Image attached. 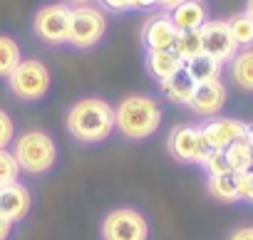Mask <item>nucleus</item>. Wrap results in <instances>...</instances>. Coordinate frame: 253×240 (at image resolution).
<instances>
[{"label":"nucleus","mask_w":253,"mask_h":240,"mask_svg":"<svg viewBox=\"0 0 253 240\" xmlns=\"http://www.w3.org/2000/svg\"><path fill=\"white\" fill-rule=\"evenodd\" d=\"M65 129L77 144H102L114 134V106L102 97H82L67 109Z\"/></svg>","instance_id":"obj_1"},{"label":"nucleus","mask_w":253,"mask_h":240,"mask_svg":"<svg viewBox=\"0 0 253 240\" xmlns=\"http://www.w3.org/2000/svg\"><path fill=\"white\" fill-rule=\"evenodd\" d=\"M162 104L152 94H126L114 106V129L129 141H144L162 127Z\"/></svg>","instance_id":"obj_2"},{"label":"nucleus","mask_w":253,"mask_h":240,"mask_svg":"<svg viewBox=\"0 0 253 240\" xmlns=\"http://www.w3.org/2000/svg\"><path fill=\"white\" fill-rule=\"evenodd\" d=\"M13 156L23 173L42 176L57 164V144L42 129H28L13 139Z\"/></svg>","instance_id":"obj_3"},{"label":"nucleus","mask_w":253,"mask_h":240,"mask_svg":"<svg viewBox=\"0 0 253 240\" xmlns=\"http://www.w3.org/2000/svg\"><path fill=\"white\" fill-rule=\"evenodd\" d=\"M52 84V74L42 60H20V65L8 74V87L20 102H40Z\"/></svg>","instance_id":"obj_4"},{"label":"nucleus","mask_w":253,"mask_h":240,"mask_svg":"<svg viewBox=\"0 0 253 240\" xmlns=\"http://www.w3.org/2000/svg\"><path fill=\"white\" fill-rule=\"evenodd\" d=\"M109 20L99 5H77L70 15V42L75 50H92L107 35Z\"/></svg>","instance_id":"obj_5"},{"label":"nucleus","mask_w":253,"mask_h":240,"mask_svg":"<svg viewBox=\"0 0 253 240\" xmlns=\"http://www.w3.org/2000/svg\"><path fill=\"white\" fill-rule=\"evenodd\" d=\"M149 220L132 206H119L102 220V240H149Z\"/></svg>","instance_id":"obj_6"},{"label":"nucleus","mask_w":253,"mask_h":240,"mask_svg":"<svg viewBox=\"0 0 253 240\" xmlns=\"http://www.w3.org/2000/svg\"><path fill=\"white\" fill-rule=\"evenodd\" d=\"M70 15H72V8L65 3L42 5L33 18V33L45 45H52V47L67 45L70 42Z\"/></svg>","instance_id":"obj_7"},{"label":"nucleus","mask_w":253,"mask_h":240,"mask_svg":"<svg viewBox=\"0 0 253 240\" xmlns=\"http://www.w3.org/2000/svg\"><path fill=\"white\" fill-rule=\"evenodd\" d=\"M167 151L174 161L179 164H186V166H194V164H201L204 156L209 154V146L204 141V134L199 127L194 124H179L169 132L167 137Z\"/></svg>","instance_id":"obj_8"},{"label":"nucleus","mask_w":253,"mask_h":240,"mask_svg":"<svg viewBox=\"0 0 253 240\" xmlns=\"http://www.w3.org/2000/svg\"><path fill=\"white\" fill-rule=\"evenodd\" d=\"M201 42H204V55L213 57L216 62L226 65L236 57V52L241 50L226 25V20H206L201 25Z\"/></svg>","instance_id":"obj_9"},{"label":"nucleus","mask_w":253,"mask_h":240,"mask_svg":"<svg viewBox=\"0 0 253 240\" xmlns=\"http://www.w3.org/2000/svg\"><path fill=\"white\" fill-rule=\"evenodd\" d=\"M204 134V141L209 149H218L223 151L226 146H231L233 141L243 139L248 124L241 122V119H231V116H211L199 127Z\"/></svg>","instance_id":"obj_10"},{"label":"nucleus","mask_w":253,"mask_h":240,"mask_svg":"<svg viewBox=\"0 0 253 240\" xmlns=\"http://www.w3.org/2000/svg\"><path fill=\"white\" fill-rule=\"evenodd\" d=\"M226 99H228V92H226V84L221 79H211V82H201L196 84L191 99H189V109L196 114V116H204V119H211V116H218L221 109L226 106Z\"/></svg>","instance_id":"obj_11"},{"label":"nucleus","mask_w":253,"mask_h":240,"mask_svg":"<svg viewBox=\"0 0 253 240\" xmlns=\"http://www.w3.org/2000/svg\"><path fill=\"white\" fill-rule=\"evenodd\" d=\"M30 208H33V191L25 183L15 181L10 186L0 188V215L5 220H10L13 225L25 220Z\"/></svg>","instance_id":"obj_12"},{"label":"nucleus","mask_w":253,"mask_h":240,"mask_svg":"<svg viewBox=\"0 0 253 240\" xmlns=\"http://www.w3.org/2000/svg\"><path fill=\"white\" fill-rule=\"evenodd\" d=\"M176 35H179V30L174 28L167 10L149 15L142 25V45L147 50H171Z\"/></svg>","instance_id":"obj_13"},{"label":"nucleus","mask_w":253,"mask_h":240,"mask_svg":"<svg viewBox=\"0 0 253 240\" xmlns=\"http://www.w3.org/2000/svg\"><path fill=\"white\" fill-rule=\"evenodd\" d=\"M144 65H147L149 77L157 82H164V79L174 77L179 69H184V60L174 50H147Z\"/></svg>","instance_id":"obj_14"},{"label":"nucleus","mask_w":253,"mask_h":240,"mask_svg":"<svg viewBox=\"0 0 253 240\" xmlns=\"http://www.w3.org/2000/svg\"><path fill=\"white\" fill-rule=\"evenodd\" d=\"M169 18L179 33H186V30H201V25L209 20V13L201 0H184V3L169 10Z\"/></svg>","instance_id":"obj_15"},{"label":"nucleus","mask_w":253,"mask_h":240,"mask_svg":"<svg viewBox=\"0 0 253 240\" xmlns=\"http://www.w3.org/2000/svg\"><path fill=\"white\" fill-rule=\"evenodd\" d=\"M159 89L171 104H189V99L196 89V82L186 74V69H179L174 77L159 82Z\"/></svg>","instance_id":"obj_16"},{"label":"nucleus","mask_w":253,"mask_h":240,"mask_svg":"<svg viewBox=\"0 0 253 240\" xmlns=\"http://www.w3.org/2000/svg\"><path fill=\"white\" fill-rule=\"evenodd\" d=\"M228 74L236 87L253 92V47H243L236 52V57L228 62Z\"/></svg>","instance_id":"obj_17"},{"label":"nucleus","mask_w":253,"mask_h":240,"mask_svg":"<svg viewBox=\"0 0 253 240\" xmlns=\"http://www.w3.org/2000/svg\"><path fill=\"white\" fill-rule=\"evenodd\" d=\"M184 69H186V74L196 82V84H201V82H211V79H221V72H223V65L221 62H216L213 57H209V55H196V57H191L189 62H184Z\"/></svg>","instance_id":"obj_18"},{"label":"nucleus","mask_w":253,"mask_h":240,"mask_svg":"<svg viewBox=\"0 0 253 240\" xmlns=\"http://www.w3.org/2000/svg\"><path fill=\"white\" fill-rule=\"evenodd\" d=\"M209 193L221 201V203H236L238 198V188H236V173H221V176H209L206 181Z\"/></svg>","instance_id":"obj_19"},{"label":"nucleus","mask_w":253,"mask_h":240,"mask_svg":"<svg viewBox=\"0 0 253 240\" xmlns=\"http://www.w3.org/2000/svg\"><path fill=\"white\" fill-rule=\"evenodd\" d=\"M223 154H226V161H228L233 173H243V171L253 169V149L246 144V139L233 141L231 146L223 149Z\"/></svg>","instance_id":"obj_20"},{"label":"nucleus","mask_w":253,"mask_h":240,"mask_svg":"<svg viewBox=\"0 0 253 240\" xmlns=\"http://www.w3.org/2000/svg\"><path fill=\"white\" fill-rule=\"evenodd\" d=\"M20 60H23V50L18 40L10 35H0V77L8 79V74L20 65Z\"/></svg>","instance_id":"obj_21"},{"label":"nucleus","mask_w":253,"mask_h":240,"mask_svg":"<svg viewBox=\"0 0 253 240\" xmlns=\"http://www.w3.org/2000/svg\"><path fill=\"white\" fill-rule=\"evenodd\" d=\"M233 40L238 47H253V18L243 10V13H236L226 20Z\"/></svg>","instance_id":"obj_22"},{"label":"nucleus","mask_w":253,"mask_h":240,"mask_svg":"<svg viewBox=\"0 0 253 240\" xmlns=\"http://www.w3.org/2000/svg\"><path fill=\"white\" fill-rule=\"evenodd\" d=\"M184 62H189L191 57L201 55L204 52V42H201V30H186V33H179L176 40H174V47H171Z\"/></svg>","instance_id":"obj_23"},{"label":"nucleus","mask_w":253,"mask_h":240,"mask_svg":"<svg viewBox=\"0 0 253 240\" xmlns=\"http://www.w3.org/2000/svg\"><path fill=\"white\" fill-rule=\"evenodd\" d=\"M20 173H23V171H20V166H18L13 151L0 149V188L20 181Z\"/></svg>","instance_id":"obj_24"},{"label":"nucleus","mask_w":253,"mask_h":240,"mask_svg":"<svg viewBox=\"0 0 253 240\" xmlns=\"http://www.w3.org/2000/svg\"><path fill=\"white\" fill-rule=\"evenodd\" d=\"M199 166L206 171V176L233 173V171H231V166H228V161H226V154H223V151H218V149H209V154L204 156V161H201Z\"/></svg>","instance_id":"obj_25"},{"label":"nucleus","mask_w":253,"mask_h":240,"mask_svg":"<svg viewBox=\"0 0 253 240\" xmlns=\"http://www.w3.org/2000/svg\"><path fill=\"white\" fill-rule=\"evenodd\" d=\"M13 139H15V122L5 109H0V149H8Z\"/></svg>","instance_id":"obj_26"},{"label":"nucleus","mask_w":253,"mask_h":240,"mask_svg":"<svg viewBox=\"0 0 253 240\" xmlns=\"http://www.w3.org/2000/svg\"><path fill=\"white\" fill-rule=\"evenodd\" d=\"M236 188H238V198L241 201H251L253 203V171L236 173Z\"/></svg>","instance_id":"obj_27"},{"label":"nucleus","mask_w":253,"mask_h":240,"mask_svg":"<svg viewBox=\"0 0 253 240\" xmlns=\"http://www.w3.org/2000/svg\"><path fill=\"white\" fill-rule=\"evenodd\" d=\"M97 5L104 13H126L132 10V0H97Z\"/></svg>","instance_id":"obj_28"},{"label":"nucleus","mask_w":253,"mask_h":240,"mask_svg":"<svg viewBox=\"0 0 253 240\" xmlns=\"http://www.w3.org/2000/svg\"><path fill=\"white\" fill-rule=\"evenodd\" d=\"M228 240H253V225H243V228H236Z\"/></svg>","instance_id":"obj_29"},{"label":"nucleus","mask_w":253,"mask_h":240,"mask_svg":"<svg viewBox=\"0 0 253 240\" xmlns=\"http://www.w3.org/2000/svg\"><path fill=\"white\" fill-rule=\"evenodd\" d=\"M13 223L10 220H5L3 215H0V240H10V235H13Z\"/></svg>","instance_id":"obj_30"},{"label":"nucleus","mask_w":253,"mask_h":240,"mask_svg":"<svg viewBox=\"0 0 253 240\" xmlns=\"http://www.w3.org/2000/svg\"><path fill=\"white\" fill-rule=\"evenodd\" d=\"M157 5V0H132V10H149Z\"/></svg>","instance_id":"obj_31"},{"label":"nucleus","mask_w":253,"mask_h":240,"mask_svg":"<svg viewBox=\"0 0 253 240\" xmlns=\"http://www.w3.org/2000/svg\"><path fill=\"white\" fill-rule=\"evenodd\" d=\"M179 3H184V0H157V5H162V8L167 10V13H169L171 8H176Z\"/></svg>","instance_id":"obj_32"},{"label":"nucleus","mask_w":253,"mask_h":240,"mask_svg":"<svg viewBox=\"0 0 253 240\" xmlns=\"http://www.w3.org/2000/svg\"><path fill=\"white\" fill-rule=\"evenodd\" d=\"M62 3L70 8H77V5H92V0H62Z\"/></svg>","instance_id":"obj_33"},{"label":"nucleus","mask_w":253,"mask_h":240,"mask_svg":"<svg viewBox=\"0 0 253 240\" xmlns=\"http://www.w3.org/2000/svg\"><path fill=\"white\" fill-rule=\"evenodd\" d=\"M243 139H246V144L253 149V124H248V129H246V134H243Z\"/></svg>","instance_id":"obj_34"},{"label":"nucleus","mask_w":253,"mask_h":240,"mask_svg":"<svg viewBox=\"0 0 253 240\" xmlns=\"http://www.w3.org/2000/svg\"><path fill=\"white\" fill-rule=\"evenodd\" d=\"M246 13L253 18V0H246Z\"/></svg>","instance_id":"obj_35"},{"label":"nucleus","mask_w":253,"mask_h":240,"mask_svg":"<svg viewBox=\"0 0 253 240\" xmlns=\"http://www.w3.org/2000/svg\"><path fill=\"white\" fill-rule=\"evenodd\" d=\"M201 3H204V0H201Z\"/></svg>","instance_id":"obj_36"},{"label":"nucleus","mask_w":253,"mask_h":240,"mask_svg":"<svg viewBox=\"0 0 253 240\" xmlns=\"http://www.w3.org/2000/svg\"><path fill=\"white\" fill-rule=\"evenodd\" d=\"M251 171H253V169H251Z\"/></svg>","instance_id":"obj_37"}]
</instances>
